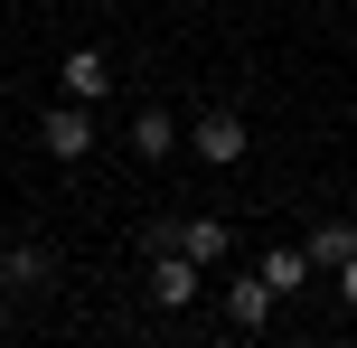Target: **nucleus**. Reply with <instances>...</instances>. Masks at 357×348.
Here are the masks:
<instances>
[{
    "label": "nucleus",
    "mask_w": 357,
    "mask_h": 348,
    "mask_svg": "<svg viewBox=\"0 0 357 348\" xmlns=\"http://www.w3.org/2000/svg\"><path fill=\"white\" fill-rule=\"evenodd\" d=\"M178 255H197V264L216 273V264L235 255V226H226V217H178Z\"/></svg>",
    "instance_id": "4"
},
{
    "label": "nucleus",
    "mask_w": 357,
    "mask_h": 348,
    "mask_svg": "<svg viewBox=\"0 0 357 348\" xmlns=\"http://www.w3.org/2000/svg\"><path fill=\"white\" fill-rule=\"evenodd\" d=\"M188 151H197L207 169H235V160L254 151V132H245V113H226V104H216V113H197V123H188Z\"/></svg>",
    "instance_id": "1"
},
{
    "label": "nucleus",
    "mask_w": 357,
    "mask_h": 348,
    "mask_svg": "<svg viewBox=\"0 0 357 348\" xmlns=\"http://www.w3.org/2000/svg\"><path fill=\"white\" fill-rule=\"evenodd\" d=\"M301 255L320 264V273H339V264L357 255V226H348V217H329V226H310V245H301Z\"/></svg>",
    "instance_id": "9"
},
{
    "label": "nucleus",
    "mask_w": 357,
    "mask_h": 348,
    "mask_svg": "<svg viewBox=\"0 0 357 348\" xmlns=\"http://www.w3.org/2000/svg\"><path fill=\"white\" fill-rule=\"evenodd\" d=\"M142 264H151V301H160V311H188V301L207 292V264L178 255V245H160V255H142Z\"/></svg>",
    "instance_id": "2"
},
{
    "label": "nucleus",
    "mask_w": 357,
    "mask_h": 348,
    "mask_svg": "<svg viewBox=\"0 0 357 348\" xmlns=\"http://www.w3.org/2000/svg\"><path fill=\"white\" fill-rule=\"evenodd\" d=\"M178 142H188V132H178V123H169L160 104H151V113H132V151H142V160H169Z\"/></svg>",
    "instance_id": "8"
},
{
    "label": "nucleus",
    "mask_w": 357,
    "mask_h": 348,
    "mask_svg": "<svg viewBox=\"0 0 357 348\" xmlns=\"http://www.w3.org/2000/svg\"><path fill=\"white\" fill-rule=\"evenodd\" d=\"M47 273H56L47 245H10V255H0V282H10V292H47Z\"/></svg>",
    "instance_id": "6"
},
{
    "label": "nucleus",
    "mask_w": 357,
    "mask_h": 348,
    "mask_svg": "<svg viewBox=\"0 0 357 348\" xmlns=\"http://www.w3.org/2000/svg\"><path fill=\"white\" fill-rule=\"evenodd\" d=\"M38 142H47L56 160H85V151H94V104H75V94H66V104H47Z\"/></svg>",
    "instance_id": "3"
},
{
    "label": "nucleus",
    "mask_w": 357,
    "mask_h": 348,
    "mask_svg": "<svg viewBox=\"0 0 357 348\" xmlns=\"http://www.w3.org/2000/svg\"><path fill=\"white\" fill-rule=\"evenodd\" d=\"M56 75H66V94H75V104H94V94L113 85V56H104V47H75V56H66Z\"/></svg>",
    "instance_id": "7"
},
{
    "label": "nucleus",
    "mask_w": 357,
    "mask_h": 348,
    "mask_svg": "<svg viewBox=\"0 0 357 348\" xmlns=\"http://www.w3.org/2000/svg\"><path fill=\"white\" fill-rule=\"evenodd\" d=\"M273 301H282V292H273L264 273H235V282H226V320H235V330H264Z\"/></svg>",
    "instance_id": "5"
},
{
    "label": "nucleus",
    "mask_w": 357,
    "mask_h": 348,
    "mask_svg": "<svg viewBox=\"0 0 357 348\" xmlns=\"http://www.w3.org/2000/svg\"><path fill=\"white\" fill-rule=\"evenodd\" d=\"M0 292H10V282H0Z\"/></svg>",
    "instance_id": "12"
},
{
    "label": "nucleus",
    "mask_w": 357,
    "mask_h": 348,
    "mask_svg": "<svg viewBox=\"0 0 357 348\" xmlns=\"http://www.w3.org/2000/svg\"><path fill=\"white\" fill-rule=\"evenodd\" d=\"M254 273H264L273 292H291V282H310V255H301V245H273V255L254 264Z\"/></svg>",
    "instance_id": "10"
},
{
    "label": "nucleus",
    "mask_w": 357,
    "mask_h": 348,
    "mask_svg": "<svg viewBox=\"0 0 357 348\" xmlns=\"http://www.w3.org/2000/svg\"><path fill=\"white\" fill-rule=\"evenodd\" d=\"M329 282H339V301L357 311V255H348V264H339V273H329Z\"/></svg>",
    "instance_id": "11"
}]
</instances>
